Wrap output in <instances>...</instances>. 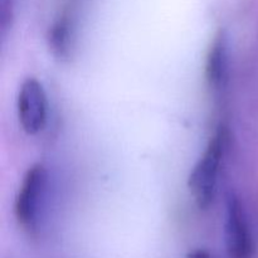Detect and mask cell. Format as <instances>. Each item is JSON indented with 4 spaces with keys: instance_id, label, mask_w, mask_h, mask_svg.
I'll list each match as a JSON object with an SVG mask.
<instances>
[{
    "instance_id": "obj_1",
    "label": "cell",
    "mask_w": 258,
    "mask_h": 258,
    "mask_svg": "<svg viewBox=\"0 0 258 258\" xmlns=\"http://www.w3.org/2000/svg\"><path fill=\"white\" fill-rule=\"evenodd\" d=\"M226 130L221 126L213 134L206 150L189 175V190L201 209L208 208L216 198L219 171L226 151Z\"/></svg>"
},
{
    "instance_id": "obj_2",
    "label": "cell",
    "mask_w": 258,
    "mask_h": 258,
    "mask_svg": "<svg viewBox=\"0 0 258 258\" xmlns=\"http://www.w3.org/2000/svg\"><path fill=\"white\" fill-rule=\"evenodd\" d=\"M48 173L42 164L30 166L23 178L15 199V217L28 232H35L47 194Z\"/></svg>"
},
{
    "instance_id": "obj_3",
    "label": "cell",
    "mask_w": 258,
    "mask_h": 258,
    "mask_svg": "<svg viewBox=\"0 0 258 258\" xmlns=\"http://www.w3.org/2000/svg\"><path fill=\"white\" fill-rule=\"evenodd\" d=\"M226 243L231 258H253L256 253L246 211L234 194H231L226 202Z\"/></svg>"
},
{
    "instance_id": "obj_4",
    "label": "cell",
    "mask_w": 258,
    "mask_h": 258,
    "mask_svg": "<svg viewBox=\"0 0 258 258\" xmlns=\"http://www.w3.org/2000/svg\"><path fill=\"white\" fill-rule=\"evenodd\" d=\"M17 108L20 126L28 135H37L44 130L48 117L47 95L37 78L29 77L22 83Z\"/></svg>"
},
{
    "instance_id": "obj_5",
    "label": "cell",
    "mask_w": 258,
    "mask_h": 258,
    "mask_svg": "<svg viewBox=\"0 0 258 258\" xmlns=\"http://www.w3.org/2000/svg\"><path fill=\"white\" fill-rule=\"evenodd\" d=\"M228 72V44L224 32L219 30L212 40L206 62V78L214 93L221 92L226 86Z\"/></svg>"
},
{
    "instance_id": "obj_6",
    "label": "cell",
    "mask_w": 258,
    "mask_h": 258,
    "mask_svg": "<svg viewBox=\"0 0 258 258\" xmlns=\"http://www.w3.org/2000/svg\"><path fill=\"white\" fill-rule=\"evenodd\" d=\"M75 22L70 14L60 15L49 29L48 43L54 55L60 59L71 57L75 45Z\"/></svg>"
},
{
    "instance_id": "obj_7",
    "label": "cell",
    "mask_w": 258,
    "mask_h": 258,
    "mask_svg": "<svg viewBox=\"0 0 258 258\" xmlns=\"http://www.w3.org/2000/svg\"><path fill=\"white\" fill-rule=\"evenodd\" d=\"M186 258H212V256L206 249H194L186 256Z\"/></svg>"
}]
</instances>
